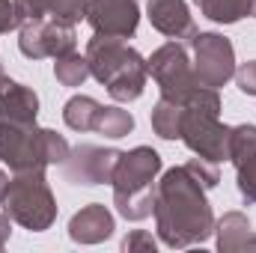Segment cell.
I'll list each match as a JSON object with an SVG mask.
<instances>
[{"label": "cell", "mask_w": 256, "mask_h": 253, "mask_svg": "<svg viewBox=\"0 0 256 253\" xmlns=\"http://www.w3.org/2000/svg\"><path fill=\"white\" fill-rule=\"evenodd\" d=\"M152 131L161 140H182V120H185V104L170 102V98H158L152 108Z\"/></svg>", "instance_id": "cell-18"}, {"label": "cell", "mask_w": 256, "mask_h": 253, "mask_svg": "<svg viewBox=\"0 0 256 253\" xmlns=\"http://www.w3.org/2000/svg\"><path fill=\"white\" fill-rule=\"evenodd\" d=\"M92 131L108 137V140H122V137H128L134 131V116L128 114L126 108H120V104H102Z\"/></svg>", "instance_id": "cell-20"}, {"label": "cell", "mask_w": 256, "mask_h": 253, "mask_svg": "<svg viewBox=\"0 0 256 253\" xmlns=\"http://www.w3.org/2000/svg\"><path fill=\"white\" fill-rule=\"evenodd\" d=\"M158 173H161V155L152 146H134L128 152H120L114 176H110L114 206L120 218L137 224L152 214Z\"/></svg>", "instance_id": "cell-3"}, {"label": "cell", "mask_w": 256, "mask_h": 253, "mask_svg": "<svg viewBox=\"0 0 256 253\" xmlns=\"http://www.w3.org/2000/svg\"><path fill=\"white\" fill-rule=\"evenodd\" d=\"M185 110H194V114H208V116H220V96H218V90L196 86L191 96L185 98Z\"/></svg>", "instance_id": "cell-22"}, {"label": "cell", "mask_w": 256, "mask_h": 253, "mask_svg": "<svg viewBox=\"0 0 256 253\" xmlns=\"http://www.w3.org/2000/svg\"><path fill=\"white\" fill-rule=\"evenodd\" d=\"M48 18H57L66 24H80L86 18V0H54Z\"/></svg>", "instance_id": "cell-24"}, {"label": "cell", "mask_w": 256, "mask_h": 253, "mask_svg": "<svg viewBox=\"0 0 256 253\" xmlns=\"http://www.w3.org/2000/svg\"><path fill=\"white\" fill-rule=\"evenodd\" d=\"M146 15H149V24L167 39L191 42L200 33L185 0H149L146 3Z\"/></svg>", "instance_id": "cell-13"}, {"label": "cell", "mask_w": 256, "mask_h": 253, "mask_svg": "<svg viewBox=\"0 0 256 253\" xmlns=\"http://www.w3.org/2000/svg\"><path fill=\"white\" fill-rule=\"evenodd\" d=\"M114 230L116 220L104 202H90L80 212H74L68 220V238L74 244H102L114 236Z\"/></svg>", "instance_id": "cell-14"}, {"label": "cell", "mask_w": 256, "mask_h": 253, "mask_svg": "<svg viewBox=\"0 0 256 253\" xmlns=\"http://www.w3.org/2000/svg\"><path fill=\"white\" fill-rule=\"evenodd\" d=\"M54 78H57V84H63L68 90L84 86V80L92 78V74H90V63H86V54L68 51L63 57H57V63H54Z\"/></svg>", "instance_id": "cell-21"}, {"label": "cell", "mask_w": 256, "mask_h": 253, "mask_svg": "<svg viewBox=\"0 0 256 253\" xmlns=\"http://www.w3.org/2000/svg\"><path fill=\"white\" fill-rule=\"evenodd\" d=\"M84 21L98 36L131 39L140 24V9H137V0H86Z\"/></svg>", "instance_id": "cell-11"}, {"label": "cell", "mask_w": 256, "mask_h": 253, "mask_svg": "<svg viewBox=\"0 0 256 253\" xmlns=\"http://www.w3.org/2000/svg\"><path fill=\"white\" fill-rule=\"evenodd\" d=\"M250 220L244 212H226L220 220H214V236H218V250L220 253H238L244 250V242L250 236Z\"/></svg>", "instance_id": "cell-16"}, {"label": "cell", "mask_w": 256, "mask_h": 253, "mask_svg": "<svg viewBox=\"0 0 256 253\" xmlns=\"http://www.w3.org/2000/svg\"><path fill=\"white\" fill-rule=\"evenodd\" d=\"M122 250L126 253H137V250L155 253L158 250V242H155L146 230H134V232H128L126 238H122Z\"/></svg>", "instance_id": "cell-26"}, {"label": "cell", "mask_w": 256, "mask_h": 253, "mask_svg": "<svg viewBox=\"0 0 256 253\" xmlns=\"http://www.w3.org/2000/svg\"><path fill=\"white\" fill-rule=\"evenodd\" d=\"M0 72H3V66H0Z\"/></svg>", "instance_id": "cell-31"}, {"label": "cell", "mask_w": 256, "mask_h": 253, "mask_svg": "<svg viewBox=\"0 0 256 253\" xmlns=\"http://www.w3.org/2000/svg\"><path fill=\"white\" fill-rule=\"evenodd\" d=\"M68 149V140L51 128H39L36 122H0V161L12 173L48 170L54 164L63 167Z\"/></svg>", "instance_id": "cell-4"}, {"label": "cell", "mask_w": 256, "mask_h": 253, "mask_svg": "<svg viewBox=\"0 0 256 253\" xmlns=\"http://www.w3.org/2000/svg\"><path fill=\"white\" fill-rule=\"evenodd\" d=\"M98 110H102V104L92 96H72L63 104V122L72 131H92Z\"/></svg>", "instance_id": "cell-19"}, {"label": "cell", "mask_w": 256, "mask_h": 253, "mask_svg": "<svg viewBox=\"0 0 256 253\" xmlns=\"http://www.w3.org/2000/svg\"><path fill=\"white\" fill-rule=\"evenodd\" d=\"M0 206L12 218V224L30 232H45L57 220V196L45 179V170L15 173L6 185Z\"/></svg>", "instance_id": "cell-5"}, {"label": "cell", "mask_w": 256, "mask_h": 253, "mask_svg": "<svg viewBox=\"0 0 256 253\" xmlns=\"http://www.w3.org/2000/svg\"><path fill=\"white\" fill-rule=\"evenodd\" d=\"M230 161L236 167V185L248 206H256V126L242 122L230 131Z\"/></svg>", "instance_id": "cell-12"}, {"label": "cell", "mask_w": 256, "mask_h": 253, "mask_svg": "<svg viewBox=\"0 0 256 253\" xmlns=\"http://www.w3.org/2000/svg\"><path fill=\"white\" fill-rule=\"evenodd\" d=\"M18 27V15H15V3L12 0H0V36Z\"/></svg>", "instance_id": "cell-28"}, {"label": "cell", "mask_w": 256, "mask_h": 253, "mask_svg": "<svg viewBox=\"0 0 256 253\" xmlns=\"http://www.w3.org/2000/svg\"><path fill=\"white\" fill-rule=\"evenodd\" d=\"M236 84H238V90L244 92V96H254L256 98V60H248V63H242L236 68Z\"/></svg>", "instance_id": "cell-27"}, {"label": "cell", "mask_w": 256, "mask_h": 253, "mask_svg": "<svg viewBox=\"0 0 256 253\" xmlns=\"http://www.w3.org/2000/svg\"><path fill=\"white\" fill-rule=\"evenodd\" d=\"M12 3H15L18 24L36 21V18H48L51 15V6H54V0H12Z\"/></svg>", "instance_id": "cell-25"}, {"label": "cell", "mask_w": 256, "mask_h": 253, "mask_svg": "<svg viewBox=\"0 0 256 253\" xmlns=\"http://www.w3.org/2000/svg\"><path fill=\"white\" fill-rule=\"evenodd\" d=\"M191 66L200 86L220 90L236 74V48L224 33H196L191 42Z\"/></svg>", "instance_id": "cell-7"}, {"label": "cell", "mask_w": 256, "mask_h": 253, "mask_svg": "<svg viewBox=\"0 0 256 253\" xmlns=\"http://www.w3.org/2000/svg\"><path fill=\"white\" fill-rule=\"evenodd\" d=\"M36 116H39L36 90L9 78L0 90V122H36Z\"/></svg>", "instance_id": "cell-15"}, {"label": "cell", "mask_w": 256, "mask_h": 253, "mask_svg": "<svg viewBox=\"0 0 256 253\" xmlns=\"http://www.w3.org/2000/svg\"><path fill=\"white\" fill-rule=\"evenodd\" d=\"M6 185H9V176L0 170V200H3V194H6Z\"/></svg>", "instance_id": "cell-30"}, {"label": "cell", "mask_w": 256, "mask_h": 253, "mask_svg": "<svg viewBox=\"0 0 256 253\" xmlns=\"http://www.w3.org/2000/svg\"><path fill=\"white\" fill-rule=\"evenodd\" d=\"M146 66H149V74L158 84L161 96L170 98V102L185 104V98L200 86L196 74H194V66H191V54H188V42L170 39L167 45L152 51V57L146 60Z\"/></svg>", "instance_id": "cell-6"}, {"label": "cell", "mask_w": 256, "mask_h": 253, "mask_svg": "<svg viewBox=\"0 0 256 253\" xmlns=\"http://www.w3.org/2000/svg\"><path fill=\"white\" fill-rule=\"evenodd\" d=\"M120 152L116 149H104V146H92V143H80L74 149H68V158L63 161V176L68 185H110L114 167H116Z\"/></svg>", "instance_id": "cell-10"}, {"label": "cell", "mask_w": 256, "mask_h": 253, "mask_svg": "<svg viewBox=\"0 0 256 253\" xmlns=\"http://www.w3.org/2000/svg\"><path fill=\"white\" fill-rule=\"evenodd\" d=\"M86 63L90 74L108 86V96L120 104L137 102L149 80V66L137 48H131L126 39L114 36H92L86 42Z\"/></svg>", "instance_id": "cell-2"}, {"label": "cell", "mask_w": 256, "mask_h": 253, "mask_svg": "<svg viewBox=\"0 0 256 253\" xmlns=\"http://www.w3.org/2000/svg\"><path fill=\"white\" fill-rule=\"evenodd\" d=\"M230 131H232V126H224L220 116L185 110V120H182V143L191 149L196 158H206L212 164L230 161Z\"/></svg>", "instance_id": "cell-9"}, {"label": "cell", "mask_w": 256, "mask_h": 253, "mask_svg": "<svg viewBox=\"0 0 256 253\" xmlns=\"http://www.w3.org/2000/svg\"><path fill=\"white\" fill-rule=\"evenodd\" d=\"M152 214L158 238L173 250L202 244L214 232V212L208 206L206 188L185 170V164L164 170V176L155 182Z\"/></svg>", "instance_id": "cell-1"}, {"label": "cell", "mask_w": 256, "mask_h": 253, "mask_svg": "<svg viewBox=\"0 0 256 253\" xmlns=\"http://www.w3.org/2000/svg\"><path fill=\"white\" fill-rule=\"evenodd\" d=\"M74 24H66L57 18H36L18 24V51L27 60H45V57H63L74 51Z\"/></svg>", "instance_id": "cell-8"}, {"label": "cell", "mask_w": 256, "mask_h": 253, "mask_svg": "<svg viewBox=\"0 0 256 253\" xmlns=\"http://www.w3.org/2000/svg\"><path fill=\"white\" fill-rule=\"evenodd\" d=\"M200 15L214 24H238L256 15V0H196Z\"/></svg>", "instance_id": "cell-17"}, {"label": "cell", "mask_w": 256, "mask_h": 253, "mask_svg": "<svg viewBox=\"0 0 256 253\" xmlns=\"http://www.w3.org/2000/svg\"><path fill=\"white\" fill-rule=\"evenodd\" d=\"M185 170H188V173H191L206 190L218 188V182H220V170H218V164H212V161H206V158H191V161L185 164Z\"/></svg>", "instance_id": "cell-23"}, {"label": "cell", "mask_w": 256, "mask_h": 253, "mask_svg": "<svg viewBox=\"0 0 256 253\" xmlns=\"http://www.w3.org/2000/svg\"><path fill=\"white\" fill-rule=\"evenodd\" d=\"M9 236H12V218L6 212H0V250L9 244Z\"/></svg>", "instance_id": "cell-29"}]
</instances>
